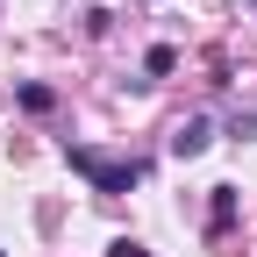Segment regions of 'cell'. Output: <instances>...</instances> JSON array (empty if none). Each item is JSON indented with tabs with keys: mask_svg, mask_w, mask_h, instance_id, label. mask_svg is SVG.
<instances>
[{
	"mask_svg": "<svg viewBox=\"0 0 257 257\" xmlns=\"http://www.w3.org/2000/svg\"><path fill=\"white\" fill-rule=\"evenodd\" d=\"M64 165L86 172L100 193H128V186L143 179V165H128V157H100V150H86V143H64Z\"/></svg>",
	"mask_w": 257,
	"mask_h": 257,
	"instance_id": "6da1fadb",
	"label": "cell"
},
{
	"mask_svg": "<svg viewBox=\"0 0 257 257\" xmlns=\"http://www.w3.org/2000/svg\"><path fill=\"white\" fill-rule=\"evenodd\" d=\"M207 143H214V121H207V114H186V121L172 128V157H200Z\"/></svg>",
	"mask_w": 257,
	"mask_h": 257,
	"instance_id": "7a4b0ae2",
	"label": "cell"
},
{
	"mask_svg": "<svg viewBox=\"0 0 257 257\" xmlns=\"http://www.w3.org/2000/svg\"><path fill=\"white\" fill-rule=\"evenodd\" d=\"M229 221H236V186H214V207H207V229L221 236V229H229Z\"/></svg>",
	"mask_w": 257,
	"mask_h": 257,
	"instance_id": "3957f363",
	"label": "cell"
},
{
	"mask_svg": "<svg viewBox=\"0 0 257 257\" xmlns=\"http://www.w3.org/2000/svg\"><path fill=\"white\" fill-rule=\"evenodd\" d=\"M172 64H179V50H172V43H150V50H143V72H150V79H165Z\"/></svg>",
	"mask_w": 257,
	"mask_h": 257,
	"instance_id": "277c9868",
	"label": "cell"
},
{
	"mask_svg": "<svg viewBox=\"0 0 257 257\" xmlns=\"http://www.w3.org/2000/svg\"><path fill=\"white\" fill-rule=\"evenodd\" d=\"M22 107H29V114H50L57 93H50V86H22Z\"/></svg>",
	"mask_w": 257,
	"mask_h": 257,
	"instance_id": "5b68a950",
	"label": "cell"
},
{
	"mask_svg": "<svg viewBox=\"0 0 257 257\" xmlns=\"http://www.w3.org/2000/svg\"><path fill=\"white\" fill-rule=\"evenodd\" d=\"M107 257H150V250H143L136 236H114V243H107Z\"/></svg>",
	"mask_w": 257,
	"mask_h": 257,
	"instance_id": "8992f818",
	"label": "cell"
},
{
	"mask_svg": "<svg viewBox=\"0 0 257 257\" xmlns=\"http://www.w3.org/2000/svg\"><path fill=\"white\" fill-rule=\"evenodd\" d=\"M0 257H8V250H0Z\"/></svg>",
	"mask_w": 257,
	"mask_h": 257,
	"instance_id": "52a82bcc",
	"label": "cell"
},
{
	"mask_svg": "<svg viewBox=\"0 0 257 257\" xmlns=\"http://www.w3.org/2000/svg\"><path fill=\"white\" fill-rule=\"evenodd\" d=\"M250 8H257V0H250Z\"/></svg>",
	"mask_w": 257,
	"mask_h": 257,
	"instance_id": "ba28073f",
	"label": "cell"
}]
</instances>
